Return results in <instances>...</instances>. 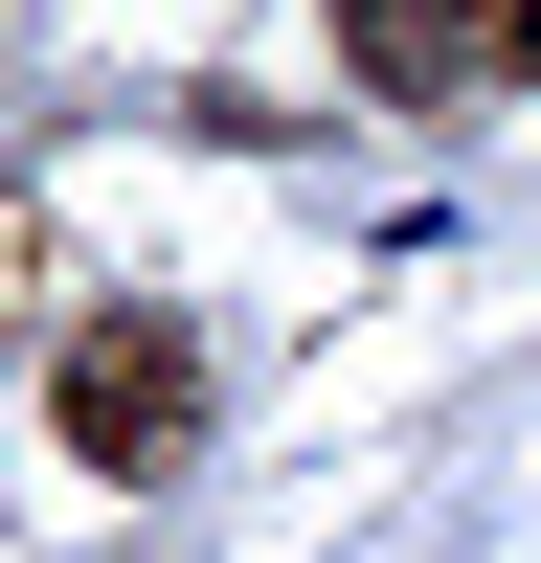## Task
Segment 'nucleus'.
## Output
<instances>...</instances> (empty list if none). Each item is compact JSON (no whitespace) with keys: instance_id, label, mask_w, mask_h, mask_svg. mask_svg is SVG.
<instances>
[{"instance_id":"f257e3e1","label":"nucleus","mask_w":541,"mask_h":563,"mask_svg":"<svg viewBox=\"0 0 541 563\" xmlns=\"http://www.w3.org/2000/svg\"><path fill=\"white\" fill-rule=\"evenodd\" d=\"M45 429H68L113 496H158L180 451H203V339H180V316H68V361H45Z\"/></svg>"},{"instance_id":"f03ea898","label":"nucleus","mask_w":541,"mask_h":563,"mask_svg":"<svg viewBox=\"0 0 541 563\" xmlns=\"http://www.w3.org/2000/svg\"><path fill=\"white\" fill-rule=\"evenodd\" d=\"M339 23H361V90H384V113H451V90H474L429 0H339Z\"/></svg>"},{"instance_id":"7ed1b4c3","label":"nucleus","mask_w":541,"mask_h":563,"mask_svg":"<svg viewBox=\"0 0 541 563\" xmlns=\"http://www.w3.org/2000/svg\"><path fill=\"white\" fill-rule=\"evenodd\" d=\"M429 23H451V68H474V90H541V0H429Z\"/></svg>"}]
</instances>
